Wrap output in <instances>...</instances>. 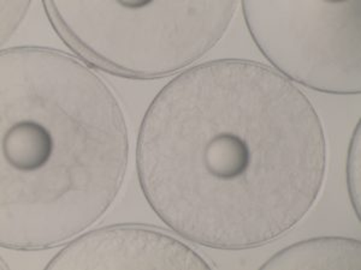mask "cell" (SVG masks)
Returning <instances> with one entry per match:
<instances>
[{"label":"cell","mask_w":361,"mask_h":270,"mask_svg":"<svg viewBox=\"0 0 361 270\" xmlns=\"http://www.w3.org/2000/svg\"><path fill=\"white\" fill-rule=\"evenodd\" d=\"M326 167L312 101L246 59L177 75L153 98L136 142L149 207L183 239L212 249H252L288 233L316 205Z\"/></svg>","instance_id":"1"},{"label":"cell","mask_w":361,"mask_h":270,"mask_svg":"<svg viewBox=\"0 0 361 270\" xmlns=\"http://www.w3.org/2000/svg\"><path fill=\"white\" fill-rule=\"evenodd\" d=\"M130 142L114 90L85 63L39 47L0 53V245L78 237L123 186Z\"/></svg>","instance_id":"2"},{"label":"cell","mask_w":361,"mask_h":270,"mask_svg":"<svg viewBox=\"0 0 361 270\" xmlns=\"http://www.w3.org/2000/svg\"><path fill=\"white\" fill-rule=\"evenodd\" d=\"M190 246L159 229L119 225L78 236L46 266L58 269H211Z\"/></svg>","instance_id":"5"},{"label":"cell","mask_w":361,"mask_h":270,"mask_svg":"<svg viewBox=\"0 0 361 270\" xmlns=\"http://www.w3.org/2000/svg\"><path fill=\"white\" fill-rule=\"evenodd\" d=\"M345 181L354 213L360 221L361 215V124L357 123L349 142L345 165Z\"/></svg>","instance_id":"7"},{"label":"cell","mask_w":361,"mask_h":270,"mask_svg":"<svg viewBox=\"0 0 361 270\" xmlns=\"http://www.w3.org/2000/svg\"><path fill=\"white\" fill-rule=\"evenodd\" d=\"M260 269H361V243L347 237H318L287 246Z\"/></svg>","instance_id":"6"},{"label":"cell","mask_w":361,"mask_h":270,"mask_svg":"<svg viewBox=\"0 0 361 270\" xmlns=\"http://www.w3.org/2000/svg\"><path fill=\"white\" fill-rule=\"evenodd\" d=\"M54 32L90 65L123 77H166L222 40L238 1H42Z\"/></svg>","instance_id":"3"},{"label":"cell","mask_w":361,"mask_h":270,"mask_svg":"<svg viewBox=\"0 0 361 270\" xmlns=\"http://www.w3.org/2000/svg\"><path fill=\"white\" fill-rule=\"evenodd\" d=\"M241 8L277 72L326 94H360L361 1L245 0Z\"/></svg>","instance_id":"4"},{"label":"cell","mask_w":361,"mask_h":270,"mask_svg":"<svg viewBox=\"0 0 361 270\" xmlns=\"http://www.w3.org/2000/svg\"><path fill=\"white\" fill-rule=\"evenodd\" d=\"M32 1H0L1 46L10 40L28 13Z\"/></svg>","instance_id":"8"}]
</instances>
